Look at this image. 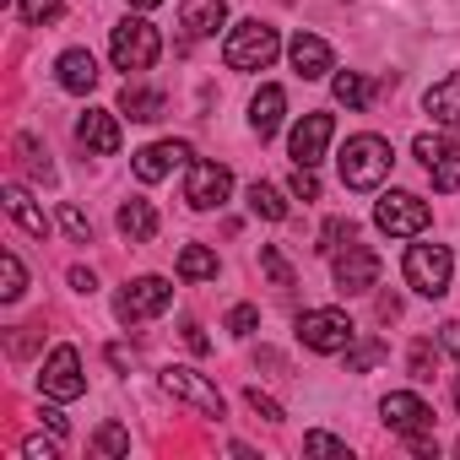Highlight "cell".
<instances>
[{
  "mask_svg": "<svg viewBox=\"0 0 460 460\" xmlns=\"http://www.w3.org/2000/svg\"><path fill=\"white\" fill-rule=\"evenodd\" d=\"M390 163H395L390 141L363 130V136H352V141L341 146V184H347V190H379V184L390 179Z\"/></svg>",
  "mask_w": 460,
  "mask_h": 460,
  "instance_id": "obj_1",
  "label": "cell"
},
{
  "mask_svg": "<svg viewBox=\"0 0 460 460\" xmlns=\"http://www.w3.org/2000/svg\"><path fill=\"white\" fill-rule=\"evenodd\" d=\"M277 55H282V39H277V28H266L261 17H255V22H239L234 33H227V44H222L227 71H266Z\"/></svg>",
  "mask_w": 460,
  "mask_h": 460,
  "instance_id": "obj_2",
  "label": "cell"
},
{
  "mask_svg": "<svg viewBox=\"0 0 460 460\" xmlns=\"http://www.w3.org/2000/svg\"><path fill=\"white\" fill-rule=\"evenodd\" d=\"M109 55H114V66L130 76V71H152L157 66V55H163V39H157V28L146 22V17H125L114 33H109Z\"/></svg>",
  "mask_w": 460,
  "mask_h": 460,
  "instance_id": "obj_3",
  "label": "cell"
},
{
  "mask_svg": "<svg viewBox=\"0 0 460 460\" xmlns=\"http://www.w3.org/2000/svg\"><path fill=\"white\" fill-rule=\"evenodd\" d=\"M374 222H379V234H390V239H417L422 227L433 222V211H428V200H417L411 190H385V195L374 200Z\"/></svg>",
  "mask_w": 460,
  "mask_h": 460,
  "instance_id": "obj_4",
  "label": "cell"
},
{
  "mask_svg": "<svg viewBox=\"0 0 460 460\" xmlns=\"http://www.w3.org/2000/svg\"><path fill=\"white\" fill-rule=\"evenodd\" d=\"M449 277H455V255L444 244H411L406 250V288L422 293V298H444L449 293Z\"/></svg>",
  "mask_w": 460,
  "mask_h": 460,
  "instance_id": "obj_5",
  "label": "cell"
},
{
  "mask_svg": "<svg viewBox=\"0 0 460 460\" xmlns=\"http://www.w3.org/2000/svg\"><path fill=\"white\" fill-rule=\"evenodd\" d=\"M168 304H173V288H168L163 277H136V282H125V293L114 298V314H119V325H141V320H157Z\"/></svg>",
  "mask_w": 460,
  "mask_h": 460,
  "instance_id": "obj_6",
  "label": "cell"
},
{
  "mask_svg": "<svg viewBox=\"0 0 460 460\" xmlns=\"http://www.w3.org/2000/svg\"><path fill=\"white\" fill-rule=\"evenodd\" d=\"M298 341H304L309 352H347V347L358 341V331H352V320H347L341 309H304Z\"/></svg>",
  "mask_w": 460,
  "mask_h": 460,
  "instance_id": "obj_7",
  "label": "cell"
},
{
  "mask_svg": "<svg viewBox=\"0 0 460 460\" xmlns=\"http://www.w3.org/2000/svg\"><path fill=\"white\" fill-rule=\"evenodd\" d=\"M227 195H234V173H227L222 163L195 157V163L184 168V200H190V211H217Z\"/></svg>",
  "mask_w": 460,
  "mask_h": 460,
  "instance_id": "obj_8",
  "label": "cell"
},
{
  "mask_svg": "<svg viewBox=\"0 0 460 460\" xmlns=\"http://www.w3.org/2000/svg\"><path fill=\"white\" fill-rule=\"evenodd\" d=\"M157 385H163L173 401L195 406L200 417H222V390H217L206 374H195V368H179V363H173V368H163V374H157Z\"/></svg>",
  "mask_w": 460,
  "mask_h": 460,
  "instance_id": "obj_9",
  "label": "cell"
},
{
  "mask_svg": "<svg viewBox=\"0 0 460 460\" xmlns=\"http://www.w3.org/2000/svg\"><path fill=\"white\" fill-rule=\"evenodd\" d=\"M39 385H44V395H49V401H76V395H87L82 352H76V347H55V352L44 358V374H39Z\"/></svg>",
  "mask_w": 460,
  "mask_h": 460,
  "instance_id": "obj_10",
  "label": "cell"
},
{
  "mask_svg": "<svg viewBox=\"0 0 460 460\" xmlns=\"http://www.w3.org/2000/svg\"><path fill=\"white\" fill-rule=\"evenodd\" d=\"M379 417L401 433V438H428L433 433V406L417 395V390H390L379 401Z\"/></svg>",
  "mask_w": 460,
  "mask_h": 460,
  "instance_id": "obj_11",
  "label": "cell"
},
{
  "mask_svg": "<svg viewBox=\"0 0 460 460\" xmlns=\"http://www.w3.org/2000/svg\"><path fill=\"white\" fill-rule=\"evenodd\" d=\"M411 152H417V163L428 168V179H433V190H460V146L449 141V136H417L411 141Z\"/></svg>",
  "mask_w": 460,
  "mask_h": 460,
  "instance_id": "obj_12",
  "label": "cell"
},
{
  "mask_svg": "<svg viewBox=\"0 0 460 460\" xmlns=\"http://www.w3.org/2000/svg\"><path fill=\"white\" fill-rule=\"evenodd\" d=\"M379 282V255L368 250V244H347V250H336V293H368Z\"/></svg>",
  "mask_w": 460,
  "mask_h": 460,
  "instance_id": "obj_13",
  "label": "cell"
},
{
  "mask_svg": "<svg viewBox=\"0 0 460 460\" xmlns=\"http://www.w3.org/2000/svg\"><path fill=\"white\" fill-rule=\"evenodd\" d=\"M331 136H336V114H304V119L293 125V141H288L293 163H298V168H314V163L325 157Z\"/></svg>",
  "mask_w": 460,
  "mask_h": 460,
  "instance_id": "obj_14",
  "label": "cell"
},
{
  "mask_svg": "<svg viewBox=\"0 0 460 460\" xmlns=\"http://www.w3.org/2000/svg\"><path fill=\"white\" fill-rule=\"evenodd\" d=\"M195 163V152H190V141H152V146H141L136 152V179L141 184H157V179H168L173 168H190Z\"/></svg>",
  "mask_w": 460,
  "mask_h": 460,
  "instance_id": "obj_15",
  "label": "cell"
},
{
  "mask_svg": "<svg viewBox=\"0 0 460 460\" xmlns=\"http://www.w3.org/2000/svg\"><path fill=\"white\" fill-rule=\"evenodd\" d=\"M76 141H82L87 152H98V157H114V152H119V119H114L109 109H87V114L76 119Z\"/></svg>",
  "mask_w": 460,
  "mask_h": 460,
  "instance_id": "obj_16",
  "label": "cell"
},
{
  "mask_svg": "<svg viewBox=\"0 0 460 460\" xmlns=\"http://www.w3.org/2000/svg\"><path fill=\"white\" fill-rule=\"evenodd\" d=\"M288 60H293V71L304 76V82H320L336 60H331V44L325 39H314V33H298L293 44H288Z\"/></svg>",
  "mask_w": 460,
  "mask_h": 460,
  "instance_id": "obj_17",
  "label": "cell"
},
{
  "mask_svg": "<svg viewBox=\"0 0 460 460\" xmlns=\"http://www.w3.org/2000/svg\"><path fill=\"white\" fill-rule=\"evenodd\" d=\"M222 22H227V0H184V6H179L184 39H211Z\"/></svg>",
  "mask_w": 460,
  "mask_h": 460,
  "instance_id": "obj_18",
  "label": "cell"
},
{
  "mask_svg": "<svg viewBox=\"0 0 460 460\" xmlns=\"http://www.w3.org/2000/svg\"><path fill=\"white\" fill-rule=\"evenodd\" d=\"M282 114H288V93L266 82V87L250 98V130L266 141V136H277V130H282Z\"/></svg>",
  "mask_w": 460,
  "mask_h": 460,
  "instance_id": "obj_19",
  "label": "cell"
},
{
  "mask_svg": "<svg viewBox=\"0 0 460 460\" xmlns=\"http://www.w3.org/2000/svg\"><path fill=\"white\" fill-rule=\"evenodd\" d=\"M55 76H60L66 93H93V87H98V60H93L87 49H66V55L55 60Z\"/></svg>",
  "mask_w": 460,
  "mask_h": 460,
  "instance_id": "obj_20",
  "label": "cell"
},
{
  "mask_svg": "<svg viewBox=\"0 0 460 460\" xmlns=\"http://www.w3.org/2000/svg\"><path fill=\"white\" fill-rule=\"evenodd\" d=\"M119 114H130L136 125H152V119L168 114V98H163L157 87H136V82H125V93H119Z\"/></svg>",
  "mask_w": 460,
  "mask_h": 460,
  "instance_id": "obj_21",
  "label": "cell"
},
{
  "mask_svg": "<svg viewBox=\"0 0 460 460\" xmlns=\"http://www.w3.org/2000/svg\"><path fill=\"white\" fill-rule=\"evenodd\" d=\"M422 109H428L438 125L460 130V71H455V76H444V82H433V87H428V98H422Z\"/></svg>",
  "mask_w": 460,
  "mask_h": 460,
  "instance_id": "obj_22",
  "label": "cell"
},
{
  "mask_svg": "<svg viewBox=\"0 0 460 460\" xmlns=\"http://www.w3.org/2000/svg\"><path fill=\"white\" fill-rule=\"evenodd\" d=\"M0 200H6V211H12V217L28 227L33 239H44V234H49V217L39 211V200L28 195V184H6V190H0Z\"/></svg>",
  "mask_w": 460,
  "mask_h": 460,
  "instance_id": "obj_23",
  "label": "cell"
},
{
  "mask_svg": "<svg viewBox=\"0 0 460 460\" xmlns=\"http://www.w3.org/2000/svg\"><path fill=\"white\" fill-rule=\"evenodd\" d=\"M119 234H125L130 244H146V239L157 234V211H152V200H125V206H119Z\"/></svg>",
  "mask_w": 460,
  "mask_h": 460,
  "instance_id": "obj_24",
  "label": "cell"
},
{
  "mask_svg": "<svg viewBox=\"0 0 460 460\" xmlns=\"http://www.w3.org/2000/svg\"><path fill=\"white\" fill-rule=\"evenodd\" d=\"M331 93H336L341 109H368V103H374V87H368L358 71H336V76H331Z\"/></svg>",
  "mask_w": 460,
  "mask_h": 460,
  "instance_id": "obj_25",
  "label": "cell"
},
{
  "mask_svg": "<svg viewBox=\"0 0 460 460\" xmlns=\"http://www.w3.org/2000/svg\"><path fill=\"white\" fill-rule=\"evenodd\" d=\"M179 277L184 282H217V255L206 244H184L179 250Z\"/></svg>",
  "mask_w": 460,
  "mask_h": 460,
  "instance_id": "obj_26",
  "label": "cell"
},
{
  "mask_svg": "<svg viewBox=\"0 0 460 460\" xmlns=\"http://www.w3.org/2000/svg\"><path fill=\"white\" fill-rule=\"evenodd\" d=\"M17 157H22V168H28L39 184H55V163H49V152L39 146V136H17Z\"/></svg>",
  "mask_w": 460,
  "mask_h": 460,
  "instance_id": "obj_27",
  "label": "cell"
},
{
  "mask_svg": "<svg viewBox=\"0 0 460 460\" xmlns=\"http://www.w3.org/2000/svg\"><path fill=\"white\" fill-rule=\"evenodd\" d=\"M250 211L266 217V222H282V217H288V195H282L277 184H261V179H255V184H250Z\"/></svg>",
  "mask_w": 460,
  "mask_h": 460,
  "instance_id": "obj_28",
  "label": "cell"
},
{
  "mask_svg": "<svg viewBox=\"0 0 460 460\" xmlns=\"http://www.w3.org/2000/svg\"><path fill=\"white\" fill-rule=\"evenodd\" d=\"M385 358H390L385 341H374V336H368V341H352V347H347V374H368V368H379Z\"/></svg>",
  "mask_w": 460,
  "mask_h": 460,
  "instance_id": "obj_29",
  "label": "cell"
},
{
  "mask_svg": "<svg viewBox=\"0 0 460 460\" xmlns=\"http://www.w3.org/2000/svg\"><path fill=\"white\" fill-rule=\"evenodd\" d=\"M352 239H358V227H352V217H331V222L320 227V244H314V250H320V255H336V250H347Z\"/></svg>",
  "mask_w": 460,
  "mask_h": 460,
  "instance_id": "obj_30",
  "label": "cell"
},
{
  "mask_svg": "<svg viewBox=\"0 0 460 460\" xmlns=\"http://www.w3.org/2000/svg\"><path fill=\"white\" fill-rule=\"evenodd\" d=\"M17 17L28 28H44V22H60L66 17V0H17Z\"/></svg>",
  "mask_w": 460,
  "mask_h": 460,
  "instance_id": "obj_31",
  "label": "cell"
},
{
  "mask_svg": "<svg viewBox=\"0 0 460 460\" xmlns=\"http://www.w3.org/2000/svg\"><path fill=\"white\" fill-rule=\"evenodd\" d=\"M0 271H6V288H0V298H6V304H17V298L28 293V271H22L17 250H6V255H0Z\"/></svg>",
  "mask_w": 460,
  "mask_h": 460,
  "instance_id": "obj_32",
  "label": "cell"
},
{
  "mask_svg": "<svg viewBox=\"0 0 460 460\" xmlns=\"http://www.w3.org/2000/svg\"><path fill=\"white\" fill-rule=\"evenodd\" d=\"M406 368H411V379L417 385H428L433 379V368H438V352H433V341L422 336V341H411V358H406Z\"/></svg>",
  "mask_w": 460,
  "mask_h": 460,
  "instance_id": "obj_33",
  "label": "cell"
},
{
  "mask_svg": "<svg viewBox=\"0 0 460 460\" xmlns=\"http://www.w3.org/2000/svg\"><path fill=\"white\" fill-rule=\"evenodd\" d=\"M261 271L271 277V288H293V266L282 261V250H277V244H266V250H261Z\"/></svg>",
  "mask_w": 460,
  "mask_h": 460,
  "instance_id": "obj_34",
  "label": "cell"
},
{
  "mask_svg": "<svg viewBox=\"0 0 460 460\" xmlns=\"http://www.w3.org/2000/svg\"><path fill=\"white\" fill-rule=\"evenodd\" d=\"M93 449H98V455H125V449H130V433H125L119 422H109V428H98Z\"/></svg>",
  "mask_w": 460,
  "mask_h": 460,
  "instance_id": "obj_35",
  "label": "cell"
},
{
  "mask_svg": "<svg viewBox=\"0 0 460 460\" xmlns=\"http://www.w3.org/2000/svg\"><path fill=\"white\" fill-rule=\"evenodd\" d=\"M255 325H261L255 304H234V309H227V331H234V336H255Z\"/></svg>",
  "mask_w": 460,
  "mask_h": 460,
  "instance_id": "obj_36",
  "label": "cell"
},
{
  "mask_svg": "<svg viewBox=\"0 0 460 460\" xmlns=\"http://www.w3.org/2000/svg\"><path fill=\"white\" fill-rule=\"evenodd\" d=\"M60 227H66V234H71L76 244H93V222H87L76 206H60Z\"/></svg>",
  "mask_w": 460,
  "mask_h": 460,
  "instance_id": "obj_37",
  "label": "cell"
},
{
  "mask_svg": "<svg viewBox=\"0 0 460 460\" xmlns=\"http://www.w3.org/2000/svg\"><path fill=\"white\" fill-rule=\"evenodd\" d=\"M288 190H293L298 200H320V179H314V168H298V163H293V179H288Z\"/></svg>",
  "mask_w": 460,
  "mask_h": 460,
  "instance_id": "obj_38",
  "label": "cell"
},
{
  "mask_svg": "<svg viewBox=\"0 0 460 460\" xmlns=\"http://www.w3.org/2000/svg\"><path fill=\"white\" fill-rule=\"evenodd\" d=\"M304 449L309 455H347V438H336V433H304Z\"/></svg>",
  "mask_w": 460,
  "mask_h": 460,
  "instance_id": "obj_39",
  "label": "cell"
},
{
  "mask_svg": "<svg viewBox=\"0 0 460 460\" xmlns=\"http://www.w3.org/2000/svg\"><path fill=\"white\" fill-rule=\"evenodd\" d=\"M244 401H250V411H255V417H266V422H282V417H288V411H282L271 395H261V390H244Z\"/></svg>",
  "mask_w": 460,
  "mask_h": 460,
  "instance_id": "obj_40",
  "label": "cell"
},
{
  "mask_svg": "<svg viewBox=\"0 0 460 460\" xmlns=\"http://www.w3.org/2000/svg\"><path fill=\"white\" fill-rule=\"evenodd\" d=\"M55 444H60L55 433H49V438H28V444H22V455H28V460H55Z\"/></svg>",
  "mask_w": 460,
  "mask_h": 460,
  "instance_id": "obj_41",
  "label": "cell"
},
{
  "mask_svg": "<svg viewBox=\"0 0 460 460\" xmlns=\"http://www.w3.org/2000/svg\"><path fill=\"white\" fill-rule=\"evenodd\" d=\"M44 428H49L55 438H66V433H71V422H66V417H60L55 406H44Z\"/></svg>",
  "mask_w": 460,
  "mask_h": 460,
  "instance_id": "obj_42",
  "label": "cell"
},
{
  "mask_svg": "<svg viewBox=\"0 0 460 460\" xmlns=\"http://www.w3.org/2000/svg\"><path fill=\"white\" fill-rule=\"evenodd\" d=\"M444 352L460 363V320H449V325H444Z\"/></svg>",
  "mask_w": 460,
  "mask_h": 460,
  "instance_id": "obj_43",
  "label": "cell"
},
{
  "mask_svg": "<svg viewBox=\"0 0 460 460\" xmlns=\"http://www.w3.org/2000/svg\"><path fill=\"white\" fill-rule=\"evenodd\" d=\"M71 288H76V293H93V288H98V277H93L87 266H76V271H71Z\"/></svg>",
  "mask_w": 460,
  "mask_h": 460,
  "instance_id": "obj_44",
  "label": "cell"
},
{
  "mask_svg": "<svg viewBox=\"0 0 460 460\" xmlns=\"http://www.w3.org/2000/svg\"><path fill=\"white\" fill-rule=\"evenodd\" d=\"M184 341H190V352H211V341H206L200 325H184Z\"/></svg>",
  "mask_w": 460,
  "mask_h": 460,
  "instance_id": "obj_45",
  "label": "cell"
},
{
  "mask_svg": "<svg viewBox=\"0 0 460 460\" xmlns=\"http://www.w3.org/2000/svg\"><path fill=\"white\" fill-rule=\"evenodd\" d=\"M130 6H136V12H152V6H163V0H130Z\"/></svg>",
  "mask_w": 460,
  "mask_h": 460,
  "instance_id": "obj_46",
  "label": "cell"
},
{
  "mask_svg": "<svg viewBox=\"0 0 460 460\" xmlns=\"http://www.w3.org/2000/svg\"><path fill=\"white\" fill-rule=\"evenodd\" d=\"M455 406H460V379H455Z\"/></svg>",
  "mask_w": 460,
  "mask_h": 460,
  "instance_id": "obj_47",
  "label": "cell"
},
{
  "mask_svg": "<svg viewBox=\"0 0 460 460\" xmlns=\"http://www.w3.org/2000/svg\"><path fill=\"white\" fill-rule=\"evenodd\" d=\"M455 455H460V444H455Z\"/></svg>",
  "mask_w": 460,
  "mask_h": 460,
  "instance_id": "obj_48",
  "label": "cell"
}]
</instances>
